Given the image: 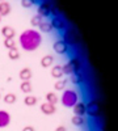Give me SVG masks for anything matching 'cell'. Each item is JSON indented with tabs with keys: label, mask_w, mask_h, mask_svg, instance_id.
Listing matches in <instances>:
<instances>
[{
	"label": "cell",
	"mask_w": 118,
	"mask_h": 131,
	"mask_svg": "<svg viewBox=\"0 0 118 131\" xmlns=\"http://www.w3.org/2000/svg\"><path fill=\"white\" fill-rule=\"evenodd\" d=\"M42 37L36 29H26L20 36V45L25 51H34L39 47Z\"/></svg>",
	"instance_id": "obj_1"
},
{
	"label": "cell",
	"mask_w": 118,
	"mask_h": 131,
	"mask_svg": "<svg viewBox=\"0 0 118 131\" xmlns=\"http://www.w3.org/2000/svg\"><path fill=\"white\" fill-rule=\"evenodd\" d=\"M76 102H78V94H76V92H73L71 89H67V91L63 92V94H62V104L64 106L72 107Z\"/></svg>",
	"instance_id": "obj_2"
},
{
	"label": "cell",
	"mask_w": 118,
	"mask_h": 131,
	"mask_svg": "<svg viewBox=\"0 0 118 131\" xmlns=\"http://www.w3.org/2000/svg\"><path fill=\"white\" fill-rule=\"evenodd\" d=\"M81 67V63L79 59H71L68 63H66L64 66H62V70H63V73L64 75H72L75 72H78Z\"/></svg>",
	"instance_id": "obj_3"
},
{
	"label": "cell",
	"mask_w": 118,
	"mask_h": 131,
	"mask_svg": "<svg viewBox=\"0 0 118 131\" xmlns=\"http://www.w3.org/2000/svg\"><path fill=\"white\" fill-rule=\"evenodd\" d=\"M85 113L91 117H97L100 114V106L96 101H91L88 105H85Z\"/></svg>",
	"instance_id": "obj_4"
},
{
	"label": "cell",
	"mask_w": 118,
	"mask_h": 131,
	"mask_svg": "<svg viewBox=\"0 0 118 131\" xmlns=\"http://www.w3.org/2000/svg\"><path fill=\"white\" fill-rule=\"evenodd\" d=\"M41 112L44 114H46V115H51V114H54L57 112V107H55V105H52V104L46 101L45 104L41 105Z\"/></svg>",
	"instance_id": "obj_5"
},
{
	"label": "cell",
	"mask_w": 118,
	"mask_h": 131,
	"mask_svg": "<svg viewBox=\"0 0 118 131\" xmlns=\"http://www.w3.org/2000/svg\"><path fill=\"white\" fill-rule=\"evenodd\" d=\"M51 12V4L49 2H44L38 7V15L39 16H49Z\"/></svg>",
	"instance_id": "obj_6"
},
{
	"label": "cell",
	"mask_w": 118,
	"mask_h": 131,
	"mask_svg": "<svg viewBox=\"0 0 118 131\" xmlns=\"http://www.w3.org/2000/svg\"><path fill=\"white\" fill-rule=\"evenodd\" d=\"M67 43L64 42L63 39L62 41H57L54 45H52V47H54V51L57 52V54H64L67 51Z\"/></svg>",
	"instance_id": "obj_7"
},
{
	"label": "cell",
	"mask_w": 118,
	"mask_h": 131,
	"mask_svg": "<svg viewBox=\"0 0 118 131\" xmlns=\"http://www.w3.org/2000/svg\"><path fill=\"white\" fill-rule=\"evenodd\" d=\"M10 122V115L5 110H0V127H7Z\"/></svg>",
	"instance_id": "obj_8"
},
{
	"label": "cell",
	"mask_w": 118,
	"mask_h": 131,
	"mask_svg": "<svg viewBox=\"0 0 118 131\" xmlns=\"http://www.w3.org/2000/svg\"><path fill=\"white\" fill-rule=\"evenodd\" d=\"M21 81H30V79L33 78V72H31L30 68H23L18 73Z\"/></svg>",
	"instance_id": "obj_9"
},
{
	"label": "cell",
	"mask_w": 118,
	"mask_h": 131,
	"mask_svg": "<svg viewBox=\"0 0 118 131\" xmlns=\"http://www.w3.org/2000/svg\"><path fill=\"white\" fill-rule=\"evenodd\" d=\"M10 13V4L8 2H0V16L4 17Z\"/></svg>",
	"instance_id": "obj_10"
},
{
	"label": "cell",
	"mask_w": 118,
	"mask_h": 131,
	"mask_svg": "<svg viewBox=\"0 0 118 131\" xmlns=\"http://www.w3.org/2000/svg\"><path fill=\"white\" fill-rule=\"evenodd\" d=\"M73 113H75V115H84L85 114V104H83V102H76L73 106Z\"/></svg>",
	"instance_id": "obj_11"
},
{
	"label": "cell",
	"mask_w": 118,
	"mask_h": 131,
	"mask_svg": "<svg viewBox=\"0 0 118 131\" xmlns=\"http://www.w3.org/2000/svg\"><path fill=\"white\" fill-rule=\"evenodd\" d=\"M2 34L4 36V38H13L15 34H16V31L13 28H10V26H3L2 28Z\"/></svg>",
	"instance_id": "obj_12"
},
{
	"label": "cell",
	"mask_w": 118,
	"mask_h": 131,
	"mask_svg": "<svg viewBox=\"0 0 118 131\" xmlns=\"http://www.w3.org/2000/svg\"><path fill=\"white\" fill-rule=\"evenodd\" d=\"M51 25H52V28H55L58 30H63L64 28H66V24H64V21L60 17H55L54 20H52Z\"/></svg>",
	"instance_id": "obj_13"
},
{
	"label": "cell",
	"mask_w": 118,
	"mask_h": 131,
	"mask_svg": "<svg viewBox=\"0 0 118 131\" xmlns=\"http://www.w3.org/2000/svg\"><path fill=\"white\" fill-rule=\"evenodd\" d=\"M52 63H54V57H52V55H45L44 58L41 59V66H42V67H45V68L52 66Z\"/></svg>",
	"instance_id": "obj_14"
},
{
	"label": "cell",
	"mask_w": 118,
	"mask_h": 131,
	"mask_svg": "<svg viewBox=\"0 0 118 131\" xmlns=\"http://www.w3.org/2000/svg\"><path fill=\"white\" fill-rule=\"evenodd\" d=\"M63 70H62V66H54V67L51 68V76L55 79H60L63 76Z\"/></svg>",
	"instance_id": "obj_15"
},
{
	"label": "cell",
	"mask_w": 118,
	"mask_h": 131,
	"mask_svg": "<svg viewBox=\"0 0 118 131\" xmlns=\"http://www.w3.org/2000/svg\"><path fill=\"white\" fill-rule=\"evenodd\" d=\"M20 89L23 93H30L31 91H33V85H31L30 81H21V85H20Z\"/></svg>",
	"instance_id": "obj_16"
},
{
	"label": "cell",
	"mask_w": 118,
	"mask_h": 131,
	"mask_svg": "<svg viewBox=\"0 0 118 131\" xmlns=\"http://www.w3.org/2000/svg\"><path fill=\"white\" fill-rule=\"evenodd\" d=\"M37 102H38V98H37L36 96L28 94V96L24 98V104H25L26 106H33V105H36Z\"/></svg>",
	"instance_id": "obj_17"
},
{
	"label": "cell",
	"mask_w": 118,
	"mask_h": 131,
	"mask_svg": "<svg viewBox=\"0 0 118 131\" xmlns=\"http://www.w3.org/2000/svg\"><path fill=\"white\" fill-rule=\"evenodd\" d=\"M38 28L42 33H50L52 29H54L52 25H51V23H45V21H42V23L38 25Z\"/></svg>",
	"instance_id": "obj_18"
},
{
	"label": "cell",
	"mask_w": 118,
	"mask_h": 131,
	"mask_svg": "<svg viewBox=\"0 0 118 131\" xmlns=\"http://www.w3.org/2000/svg\"><path fill=\"white\" fill-rule=\"evenodd\" d=\"M8 57H9V59H12V60H17L20 58V51L17 50V47L9 49L8 50Z\"/></svg>",
	"instance_id": "obj_19"
},
{
	"label": "cell",
	"mask_w": 118,
	"mask_h": 131,
	"mask_svg": "<svg viewBox=\"0 0 118 131\" xmlns=\"http://www.w3.org/2000/svg\"><path fill=\"white\" fill-rule=\"evenodd\" d=\"M63 36H64L63 41L66 42L67 45H68V43H75V41H76V37H75V34L72 31H67L66 34H63Z\"/></svg>",
	"instance_id": "obj_20"
},
{
	"label": "cell",
	"mask_w": 118,
	"mask_h": 131,
	"mask_svg": "<svg viewBox=\"0 0 118 131\" xmlns=\"http://www.w3.org/2000/svg\"><path fill=\"white\" fill-rule=\"evenodd\" d=\"M46 101L50 102V104H52V105H55V104L59 101V98H58V96H57L54 92H49V93L46 94Z\"/></svg>",
	"instance_id": "obj_21"
},
{
	"label": "cell",
	"mask_w": 118,
	"mask_h": 131,
	"mask_svg": "<svg viewBox=\"0 0 118 131\" xmlns=\"http://www.w3.org/2000/svg\"><path fill=\"white\" fill-rule=\"evenodd\" d=\"M71 122L75 126H81V125H84V118L81 115H73L71 118Z\"/></svg>",
	"instance_id": "obj_22"
},
{
	"label": "cell",
	"mask_w": 118,
	"mask_h": 131,
	"mask_svg": "<svg viewBox=\"0 0 118 131\" xmlns=\"http://www.w3.org/2000/svg\"><path fill=\"white\" fill-rule=\"evenodd\" d=\"M16 100H17V97H16L15 93H8V94H5V97H4V102H5V104H15Z\"/></svg>",
	"instance_id": "obj_23"
},
{
	"label": "cell",
	"mask_w": 118,
	"mask_h": 131,
	"mask_svg": "<svg viewBox=\"0 0 118 131\" xmlns=\"http://www.w3.org/2000/svg\"><path fill=\"white\" fill-rule=\"evenodd\" d=\"M4 46L9 50L12 47H16V41L15 38H4Z\"/></svg>",
	"instance_id": "obj_24"
},
{
	"label": "cell",
	"mask_w": 118,
	"mask_h": 131,
	"mask_svg": "<svg viewBox=\"0 0 118 131\" xmlns=\"http://www.w3.org/2000/svg\"><path fill=\"white\" fill-rule=\"evenodd\" d=\"M41 23H42V16H39V15L33 16V17H31V20H30V24L33 25V26H38Z\"/></svg>",
	"instance_id": "obj_25"
},
{
	"label": "cell",
	"mask_w": 118,
	"mask_h": 131,
	"mask_svg": "<svg viewBox=\"0 0 118 131\" xmlns=\"http://www.w3.org/2000/svg\"><path fill=\"white\" fill-rule=\"evenodd\" d=\"M64 86H66V80H59V81L55 83L54 88H55L57 91H63V89H64Z\"/></svg>",
	"instance_id": "obj_26"
},
{
	"label": "cell",
	"mask_w": 118,
	"mask_h": 131,
	"mask_svg": "<svg viewBox=\"0 0 118 131\" xmlns=\"http://www.w3.org/2000/svg\"><path fill=\"white\" fill-rule=\"evenodd\" d=\"M36 3V0H21V5H23L24 8H30L33 7Z\"/></svg>",
	"instance_id": "obj_27"
},
{
	"label": "cell",
	"mask_w": 118,
	"mask_h": 131,
	"mask_svg": "<svg viewBox=\"0 0 118 131\" xmlns=\"http://www.w3.org/2000/svg\"><path fill=\"white\" fill-rule=\"evenodd\" d=\"M81 80H83L81 75H76V76H72V81H73V83H80Z\"/></svg>",
	"instance_id": "obj_28"
},
{
	"label": "cell",
	"mask_w": 118,
	"mask_h": 131,
	"mask_svg": "<svg viewBox=\"0 0 118 131\" xmlns=\"http://www.w3.org/2000/svg\"><path fill=\"white\" fill-rule=\"evenodd\" d=\"M21 131H36V130H34V127H31V126H26V127H24Z\"/></svg>",
	"instance_id": "obj_29"
},
{
	"label": "cell",
	"mask_w": 118,
	"mask_h": 131,
	"mask_svg": "<svg viewBox=\"0 0 118 131\" xmlns=\"http://www.w3.org/2000/svg\"><path fill=\"white\" fill-rule=\"evenodd\" d=\"M54 131H67V130H66V127H64V126H58Z\"/></svg>",
	"instance_id": "obj_30"
},
{
	"label": "cell",
	"mask_w": 118,
	"mask_h": 131,
	"mask_svg": "<svg viewBox=\"0 0 118 131\" xmlns=\"http://www.w3.org/2000/svg\"><path fill=\"white\" fill-rule=\"evenodd\" d=\"M0 23H2V16H0Z\"/></svg>",
	"instance_id": "obj_31"
},
{
	"label": "cell",
	"mask_w": 118,
	"mask_h": 131,
	"mask_svg": "<svg viewBox=\"0 0 118 131\" xmlns=\"http://www.w3.org/2000/svg\"><path fill=\"white\" fill-rule=\"evenodd\" d=\"M0 2H5V0H0Z\"/></svg>",
	"instance_id": "obj_32"
}]
</instances>
